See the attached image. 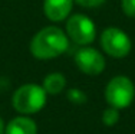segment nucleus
Segmentation results:
<instances>
[{
	"mask_svg": "<svg viewBox=\"0 0 135 134\" xmlns=\"http://www.w3.org/2000/svg\"><path fill=\"white\" fill-rule=\"evenodd\" d=\"M69 48L66 32L57 26H46L32 38L29 50L36 59H53L63 55Z\"/></svg>",
	"mask_w": 135,
	"mask_h": 134,
	"instance_id": "1",
	"label": "nucleus"
},
{
	"mask_svg": "<svg viewBox=\"0 0 135 134\" xmlns=\"http://www.w3.org/2000/svg\"><path fill=\"white\" fill-rule=\"evenodd\" d=\"M73 2L78 3L82 7H86V9H96L104 4L107 0H73Z\"/></svg>",
	"mask_w": 135,
	"mask_h": 134,
	"instance_id": "13",
	"label": "nucleus"
},
{
	"mask_svg": "<svg viewBox=\"0 0 135 134\" xmlns=\"http://www.w3.org/2000/svg\"><path fill=\"white\" fill-rule=\"evenodd\" d=\"M121 9L125 16L135 19V0H121Z\"/></svg>",
	"mask_w": 135,
	"mask_h": 134,
	"instance_id": "12",
	"label": "nucleus"
},
{
	"mask_svg": "<svg viewBox=\"0 0 135 134\" xmlns=\"http://www.w3.org/2000/svg\"><path fill=\"white\" fill-rule=\"evenodd\" d=\"M42 87L46 91V94H50V95L60 94L66 87V78L60 72H52V74L46 75L43 78Z\"/></svg>",
	"mask_w": 135,
	"mask_h": 134,
	"instance_id": "9",
	"label": "nucleus"
},
{
	"mask_svg": "<svg viewBox=\"0 0 135 134\" xmlns=\"http://www.w3.org/2000/svg\"><path fill=\"white\" fill-rule=\"evenodd\" d=\"M65 32L73 43L88 46L96 38V26L91 17L82 13H75L66 19Z\"/></svg>",
	"mask_w": 135,
	"mask_h": 134,
	"instance_id": "5",
	"label": "nucleus"
},
{
	"mask_svg": "<svg viewBox=\"0 0 135 134\" xmlns=\"http://www.w3.org/2000/svg\"><path fill=\"white\" fill-rule=\"evenodd\" d=\"M75 65L86 75H99L105 69V58L98 49L83 46L75 53Z\"/></svg>",
	"mask_w": 135,
	"mask_h": 134,
	"instance_id": "6",
	"label": "nucleus"
},
{
	"mask_svg": "<svg viewBox=\"0 0 135 134\" xmlns=\"http://www.w3.org/2000/svg\"><path fill=\"white\" fill-rule=\"evenodd\" d=\"M0 134H4V123L2 118H0Z\"/></svg>",
	"mask_w": 135,
	"mask_h": 134,
	"instance_id": "14",
	"label": "nucleus"
},
{
	"mask_svg": "<svg viewBox=\"0 0 135 134\" xmlns=\"http://www.w3.org/2000/svg\"><path fill=\"white\" fill-rule=\"evenodd\" d=\"M73 0H43V13L50 22H63L69 17Z\"/></svg>",
	"mask_w": 135,
	"mask_h": 134,
	"instance_id": "7",
	"label": "nucleus"
},
{
	"mask_svg": "<svg viewBox=\"0 0 135 134\" xmlns=\"http://www.w3.org/2000/svg\"><path fill=\"white\" fill-rule=\"evenodd\" d=\"M4 134H37V126L32 118L20 115L4 126Z\"/></svg>",
	"mask_w": 135,
	"mask_h": 134,
	"instance_id": "8",
	"label": "nucleus"
},
{
	"mask_svg": "<svg viewBox=\"0 0 135 134\" xmlns=\"http://www.w3.org/2000/svg\"><path fill=\"white\" fill-rule=\"evenodd\" d=\"M102 121H104V124L108 127L115 126V124L119 121V111H118V108L109 105V108H107V110L102 113Z\"/></svg>",
	"mask_w": 135,
	"mask_h": 134,
	"instance_id": "10",
	"label": "nucleus"
},
{
	"mask_svg": "<svg viewBox=\"0 0 135 134\" xmlns=\"http://www.w3.org/2000/svg\"><path fill=\"white\" fill-rule=\"evenodd\" d=\"M46 91L42 85L25 84L15 91L12 104L13 108L20 114H35L39 113L46 104Z\"/></svg>",
	"mask_w": 135,
	"mask_h": 134,
	"instance_id": "2",
	"label": "nucleus"
},
{
	"mask_svg": "<svg viewBox=\"0 0 135 134\" xmlns=\"http://www.w3.org/2000/svg\"><path fill=\"white\" fill-rule=\"evenodd\" d=\"M66 97H68V100H69L70 103H72V104H76V105L85 104L86 100H88L86 94L82 91V89H79V88H70V89H68Z\"/></svg>",
	"mask_w": 135,
	"mask_h": 134,
	"instance_id": "11",
	"label": "nucleus"
},
{
	"mask_svg": "<svg viewBox=\"0 0 135 134\" xmlns=\"http://www.w3.org/2000/svg\"><path fill=\"white\" fill-rule=\"evenodd\" d=\"M135 98V87L134 82L125 75L114 76L107 84L105 88V100L111 107L118 110L127 108L132 104Z\"/></svg>",
	"mask_w": 135,
	"mask_h": 134,
	"instance_id": "3",
	"label": "nucleus"
},
{
	"mask_svg": "<svg viewBox=\"0 0 135 134\" xmlns=\"http://www.w3.org/2000/svg\"><path fill=\"white\" fill-rule=\"evenodd\" d=\"M99 43H101L102 50L115 59H122L128 56L132 49V42L128 33H125L117 26H109L102 32Z\"/></svg>",
	"mask_w": 135,
	"mask_h": 134,
	"instance_id": "4",
	"label": "nucleus"
}]
</instances>
